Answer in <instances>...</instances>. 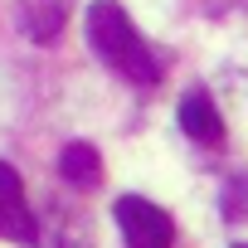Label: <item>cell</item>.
<instances>
[{
	"label": "cell",
	"instance_id": "cell-1",
	"mask_svg": "<svg viewBox=\"0 0 248 248\" xmlns=\"http://www.w3.org/2000/svg\"><path fill=\"white\" fill-rule=\"evenodd\" d=\"M88 44L127 83H137V88H156L161 83V63H156L151 44L141 39V30L132 25V15L122 10L117 0H93L88 5Z\"/></svg>",
	"mask_w": 248,
	"mask_h": 248
},
{
	"label": "cell",
	"instance_id": "cell-2",
	"mask_svg": "<svg viewBox=\"0 0 248 248\" xmlns=\"http://www.w3.org/2000/svg\"><path fill=\"white\" fill-rule=\"evenodd\" d=\"M117 229L127 238V248H170L175 243V224L161 204L141 200V195H122L117 200Z\"/></svg>",
	"mask_w": 248,
	"mask_h": 248
},
{
	"label": "cell",
	"instance_id": "cell-9",
	"mask_svg": "<svg viewBox=\"0 0 248 248\" xmlns=\"http://www.w3.org/2000/svg\"><path fill=\"white\" fill-rule=\"evenodd\" d=\"M233 248H248V243H233Z\"/></svg>",
	"mask_w": 248,
	"mask_h": 248
},
{
	"label": "cell",
	"instance_id": "cell-4",
	"mask_svg": "<svg viewBox=\"0 0 248 248\" xmlns=\"http://www.w3.org/2000/svg\"><path fill=\"white\" fill-rule=\"evenodd\" d=\"M175 117H180V132L190 141H200V146H219L224 141V117H219V107H214V97L204 88H190L180 97V112Z\"/></svg>",
	"mask_w": 248,
	"mask_h": 248
},
{
	"label": "cell",
	"instance_id": "cell-6",
	"mask_svg": "<svg viewBox=\"0 0 248 248\" xmlns=\"http://www.w3.org/2000/svg\"><path fill=\"white\" fill-rule=\"evenodd\" d=\"M63 20H68V5H63V0H25V10H20L25 34L39 39V44H49V39L63 30Z\"/></svg>",
	"mask_w": 248,
	"mask_h": 248
},
{
	"label": "cell",
	"instance_id": "cell-5",
	"mask_svg": "<svg viewBox=\"0 0 248 248\" xmlns=\"http://www.w3.org/2000/svg\"><path fill=\"white\" fill-rule=\"evenodd\" d=\"M59 175L73 185V190H97L102 185V156L88 146V141H68L59 151Z\"/></svg>",
	"mask_w": 248,
	"mask_h": 248
},
{
	"label": "cell",
	"instance_id": "cell-3",
	"mask_svg": "<svg viewBox=\"0 0 248 248\" xmlns=\"http://www.w3.org/2000/svg\"><path fill=\"white\" fill-rule=\"evenodd\" d=\"M0 238L10 243H39V224L30 214V200H25V180L10 161H0Z\"/></svg>",
	"mask_w": 248,
	"mask_h": 248
},
{
	"label": "cell",
	"instance_id": "cell-8",
	"mask_svg": "<svg viewBox=\"0 0 248 248\" xmlns=\"http://www.w3.org/2000/svg\"><path fill=\"white\" fill-rule=\"evenodd\" d=\"M63 248H83V243H63Z\"/></svg>",
	"mask_w": 248,
	"mask_h": 248
},
{
	"label": "cell",
	"instance_id": "cell-7",
	"mask_svg": "<svg viewBox=\"0 0 248 248\" xmlns=\"http://www.w3.org/2000/svg\"><path fill=\"white\" fill-rule=\"evenodd\" d=\"M224 214L229 219H248V180H233L224 190Z\"/></svg>",
	"mask_w": 248,
	"mask_h": 248
}]
</instances>
